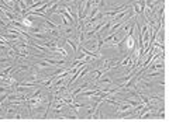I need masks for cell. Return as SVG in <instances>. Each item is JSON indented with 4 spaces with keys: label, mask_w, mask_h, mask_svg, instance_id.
<instances>
[{
    "label": "cell",
    "mask_w": 169,
    "mask_h": 122,
    "mask_svg": "<svg viewBox=\"0 0 169 122\" xmlns=\"http://www.w3.org/2000/svg\"><path fill=\"white\" fill-rule=\"evenodd\" d=\"M24 3L27 4V7H28V6H31V4H34V3H35V2H34V0H24Z\"/></svg>",
    "instance_id": "6da1fadb"
}]
</instances>
